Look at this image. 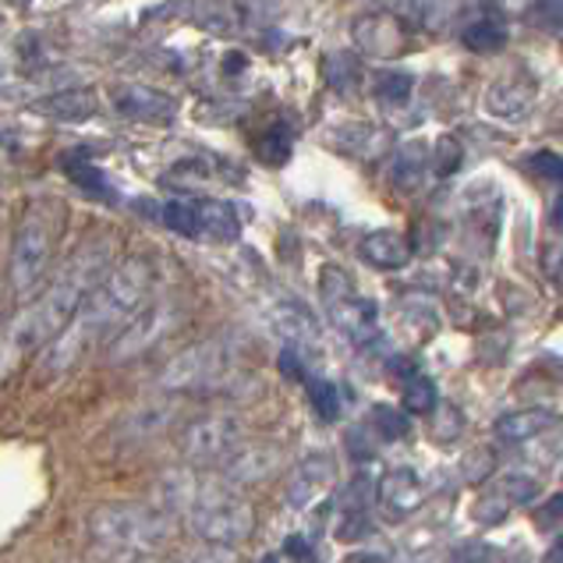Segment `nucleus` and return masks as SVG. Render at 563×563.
I'll use <instances>...</instances> for the list:
<instances>
[{
	"instance_id": "nucleus-15",
	"label": "nucleus",
	"mask_w": 563,
	"mask_h": 563,
	"mask_svg": "<svg viewBox=\"0 0 563 563\" xmlns=\"http://www.w3.org/2000/svg\"><path fill=\"white\" fill-rule=\"evenodd\" d=\"M553 425H556L553 411H546V408H521V411L500 414V419L492 422V436H496V444H503V447H521V444H532V439H539Z\"/></svg>"
},
{
	"instance_id": "nucleus-25",
	"label": "nucleus",
	"mask_w": 563,
	"mask_h": 563,
	"mask_svg": "<svg viewBox=\"0 0 563 563\" xmlns=\"http://www.w3.org/2000/svg\"><path fill=\"white\" fill-rule=\"evenodd\" d=\"M323 72H327L330 89H337V92H355L358 82H361L358 57H355V53H347V50L330 53V57L323 61Z\"/></svg>"
},
{
	"instance_id": "nucleus-22",
	"label": "nucleus",
	"mask_w": 563,
	"mask_h": 563,
	"mask_svg": "<svg viewBox=\"0 0 563 563\" xmlns=\"http://www.w3.org/2000/svg\"><path fill=\"white\" fill-rule=\"evenodd\" d=\"M461 39H464V47L475 50V53H496V50L507 47L511 29H507L500 18H478L461 33Z\"/></svg>"
},
{
	"instance_id": "nucleus-7",
	"label": "nucleus",
	"mask_w": 563,
	"mask_h": 563,
	"mask_svg": "<svg viewBox=\"0 0 563 563\" xmlns=\"http://www.w3.org/2000/svg\"><path fill=\"white\" fill-rule=\"evenodd\" d=\"M178 305L174 302H153V305H142L136 316L128 319L125 327H120L114 333V341H111V361L117 366V361H131V358H139L145 351H153V347L167 337V333L178 327Z\"/></svg>"
},
{
	"instance_id": "nucleus-39",
	"label": "nucleus",
	"mask_w": 563,
	"mask_h": 563,
	"mask_svg": "<svg viewBox=\"0 0 563 563\" xmlns=\"http://www.w3.org/2000/svg\"><path fill=\"white\" fill-rule=\"evenodd\" d=\"M496 560V553H492V546H486V542H464V546H458L453 549V556H450V563H492Z\"/></svg>"
},
{
	"instance_id": "nucleus-17",
	"label": "nucleus",
	"mask_w": 563,
	"mask_h": 563,
	"mask_svg": "<svg viewBox=\"0 0 563 563\" xmlns=\"http://www.w3.org/2000/svg\"><path fill=\"white\" fill-rule=\"evenodd\" d=\"M33 114L57 120V125H75V120H86L97 114V92L64 89V92H53V97H39L33 103Z\"/></svg>"
},
{
	"instance_id": "nucleus-32",
	"label": "nucleus",
	"mask_w": 563,
	"mask_h": 563,
	"mask_svg": "<svg viewBox=\"0 0 563 563\" xmlns=\"http://www.w3.org/2000/svg\"><path fill=\"white\" fill-rule=\"evenodd\" d=\"M372 428H375V436H380V439L394 444V439L408 436V414L391 408V405H375L372 408Z\"/></svg>"
},
{
	"instance_id": "nucleus-8",
	"label": "nucleus",
	"mask_w": 563,
	"mask_h": 563,
	"mask_svg": "<svg viewBox=\"0 0 563 563\" xmlns=\"http://www.w3.org/2000/svg\"><path fill=\"white\" fill-rule=\"evenodd\" d=\"M241 447V422L234 414H206L181 433V453L192 464H223Z\"/></svg>"
},
{
	"instance_id": "nucleus-14",
	"label": "nucleus",
	"mask_w": 563,
	"mask_h": 563,
	"mask_svg": "<svg viewBox=\"0 0 563 563\" xmlns=\"http://www.w3.org/2000/svg\"><path fill=\"white\" fill-rule=\"evenodd\" d=\"M220 468L227 475V486H256V482H266L280 468V450L270 444L238 447Z\"/></svg>"
},
{
	"instance_id": "nucleus-45",
	"label": "nucleus",
	"mask_w": 563,
	"mask_h": 563,
	"mask_svg": "<svg viewBox=\"0 0 563 563\" xmlns=\"http://www.w3.org/2000/svg\"><path fill=\"white\" fill-rule=\"evenodd\" d=\"M139 563H164V560H145V556H142Z\"/></svg>"
},
{
	"instance_id": "nucleus-29",
	"label": "nucleus",
	"mask_w": 563,
	"mask_h": 563,
	"mask_svg": "<svg viewBox=\"0 0 563 563\" xmlns=\"http://www.w3.org/2000/svg\"><path fill=\"white\" fill-rule=\"evenodd\" d=\"M439 405V394H436V383L428 375L414 372L411 380H405V408L411 414H433V408Z\"/></svg>"
},
{
	"instance_id": "nucleus-12",
	"label": "nucleus",
	"mask_w": 563,
	"mask_h": 563,
	"mask_svg": "<svg viewBox=\"0 0 563 563\" xmlns=\"http://www.w3.org/2000/svg\"><path fill=\"white\" fill-rule=\"evenodd\" d=\"M266 319H270L277 337L287 341V347H294V351L305 355V351H316L319 347V323L302 302L280 298V302H273L270 308H266Z\"/></svg>"
},
{
	"instance_id": "nucleus-5",
	"label": "nucleus",
	"mask_w": 563,
	"mask_h": 563,
	"mask_svg": "<svg viewBox=\"0 0 563 563\" xmlns=\"http://www.w3.org/2000/svg\"><path fill=\"white\" fill-rule=\"evenodd\" d=\"M319 298H323L330 323L337 327L347 341L355 344H372L380 333V308L369 302L366 294H358L355 280L347 277L341 266H323L319 273Z\"/></svg>"
},
{
	"instance_id": "nucleus-23",
	"label": "nucleus",
	"mask_w": 563,
	"mask_h": 563,
	"mask_svg": "<svg viewBox=\"0 0 563 563\" xmlns=\"http://www.w3.org/2000/svg\"><path fill=\"white\" fill-rule=\"evenodd\" d=\"M159 220L170 227L174 234L181 238H203V220H199V203H188V199H170V203L159 206Z\"/></svg>"
},
{
	"instance_id": "nucleus-1",
	"label": "nucleus",
	"mask_w": 563,
	"mask_h": 563,
	"mask_svg": "<svg viewBox=\"0 0 563 563\" xmlns=\"http://www.w3.org/2000/svg\"><path fill=\"white\" fill-rule=\"evenodd\" d=\"M106 263H111V238H89L86 245L72 252V259L50 280V287L33 305H25L0 333V380H8L22 366V358L47 347L72 323L103 280Z\"/></svg>"
},
{
	"instance_id": "nucleus-37",
	"label": "nucleus",
	"mask_w": 563,
	"mask_h": 563,
	"mask_svg": "<svg viewBox=\"0 0 563 563\" xmlns=\"http://www.w3.org/2000/svg\"><path fill=\"white\" fill-rule=\"evenodd\" d=\"M461 475H464L468 486H478V482H486L492 475V453L489 450H472L461 461Z\"/></svg>"
},
{
	"instance_id": "nucleus-24",
	"label": "nucleus",
	"mask_w": 563,
	"mask_h": 563,
	"mask_svg": "<svg viewBox=\"0 0 563 563\" xmlns=\"http://www.w3.org/2000/svg\"><path fill=\"white\" fill-rule=\"evenodd\" d=\"M291 150H294V131L284 125V120H277V125H270L263 131V139L256 142V153L263 164L270 167H284L291 159Z\"/></svg>"
},
{
	"instance_id": "nucleus-6",
	"label": "nucleus",
	"mask_w": 563,
	"mask_h": 563,
	"mask_svg": "<svg viewBox=\"0 0 563 563\" xmlns=\"http://www.w3.org/2000/svg\"><path fill=\"white\" fill-rule=\"evenodd\" d=\"M231 372V351L223 341H203L184 347L178 358H170V366L159 375V386L170 394H192L217 386L223 375Z\"/></svg>"
},
{
	"instance_id": "nucleus-21",
	"label": "nucleus",
	"mask_w": 563,
	"mask_h": 563,
	"mask_svg": "<svg viewBox=\"0 0 563 563\" xmlns=\"http://www.w3.org/2000/svg\"><path fill=\"white\" fill-rule=\"evenodd\" d=\"M199 220H203V238L220 241V245L238 241L241 234L238 209L231 203H223V199H203V203H199Z\"/></svg>"
},
{
	"instance_id": "nucleus-28",
	"label": "nucleus",
	"mask_w": 563,
	"mask_h": 563,
	"mask_svg": "<svg viewBox=\"0 0 563 563\" xmlns=\"http://www.w3.org/2000/svg\"><path fill=\"white\" fill-rule=\"evenodd\" d=\"M372 89H375V97H380L383 103L400 106V103H408V97L414 92V75L411 72H400V68L380 72V75H375Z\"/></svg>"
},
{
	"instance_id": "nucleus-33",
	"label": "nucleus",
	"mask_w": 563,
	"mask_h": 563,
	"mask_svg": "<svg viewBox=\"0 0 563 563\" xmlns=\"http://www.w3.org/2000/svg\"><path fill=\"white\" fill-rule=\"evenodd\" d=\"M511 500H507L503 492H486L478 496V500L472 503V517L478 521V525H500V521H507V514H511Z\"/></svg>"
},
{
	"instance_id": "nucleus-11",
	"label": "nucleus",
	"mask_w": 563,
	"mask_h": 563,
	"mask_svg": "<svg viewBox=\"0 0 563 563\" xmlns=\"http://www.w3.org/2000/svg\"><path fill=\"white\" fill-rule=\"evenodd\" d=\"M114 111L139 125H174L178 120V100L164 89L153 86H117L114 89Z\"/></svg>"
},
{
	"instance_id": "nucleus-18",
	"label": "nucleus",
	"mask_w": 563,
	"mask_h": 563,
	"mask_svg": "<svg viewBox=\"0 0 563 563\" xmlns=\"http://www.w3.org/2000/svg\"><path fill=\"white\" fill-rule=\"evenodd\" d=\"M433 170L428 167V145L422 139H411L405 145H397L394 156H391V181L397 192H419V188L425 184V174Z\"/></svg>"
},
{
	"instance_id": "nucleus-19",
	"label": "nucleus",
	"mask_w": 563,
	"mask_h": 563,
	"mask_svg": "<svg viewBox=\"0 0 563 563\" xmlns=\"http://www.w3.org/2000/svg\"><path fill=\"white\" fill-rule=\"evenodd\" d=\"M361 259L375 270H405L411 263V245L405 234L397 231H372L361 238Z\"/></svg>"
},
{
	"instance_id": "nucleus-30",
	"label": "nucleus",
	"mask_w": 563,
	"mask_h": 563,
	"mask_svg": "<svg viewBox=\"0 0 563 563\" xmlns=\"http://www.w3.org/2000/svg\"><path fill=\"white\" fill-rule=\"evenodd\" d=\"M496 492H503L511 503H532L539 500V478L528 472H503L496 478Z\"/></svg>"
},
{
	"instance_id": "nucleus-2",
	"label": "nucleus",
	"mask_w": 563,
	"mask_h": 563,
	"mask_svg": "<svg viewBox=\"0 0 563 563\" xmlns=\"http://www.w3.org/2000/svg\"><path fill=\"white\" fill-rule=\"evenodd\" d=\"M68 227V206L61 199H36V203L25 209V217L15 231V245H11V263H8V280L11 291L18 298H29L39 280L47 277L53 252H57V241Z\"/></svg>"
},
{
	"instance_id": "nucleus-10",
	"label": "nucleus",
	"mask_w": 563,
	"mask_h": 563,
	"mask_svg": "<svg viewBox=\"0 0 563 563\" xmlns=\"http://www.w3.org/2000/svg\"><path fill=\"white\" fill-rule=\"evenodd\" d=\"M333 482H337V461L323 450L305 453V458L291 468L284 500L294 507V511H305V507H312L316 500H323V496L333 489Z\"/></svg>"
},
{
	"instance_id": "nucleus-34",
	"label": "nucleus",
	"mask_w": 563,
	"mask_h": 563,
	"mask_svg": "<svg viewBox=\"0 0 563 563\" xmlns=\"http://www.w3.org/2000/svg\"><path fill=\"white\" fill-rule=\"evenodd\" d=\"M528 22L542 33H563V0H532Z\"/></svg>"
},
{
	"instance_id": "nucleus-31",
	"label": "nucleus",
	"mask_w": 563,
	"mask_h": 563,
	"mask_svg": "<svg viewBox=\"0 0 563 563\" xmlns=\"http://www.w3.org/2000/svg\"><path fill=\"white\" fill-rule=\"evenodd\" d=\"M525 170L532 174L535 181L563 188V156H560V153H549V150L528 153V156H525Z\"/></svg>"
},
{
	"instance_id": "nucleus-40",
	"label": "nucleus",
	"mask_w": 563,
	"mask_h": 563,
	"mask_svg": "<svg viewBox=\"0 0 563 563\" xmlns=\"http://www.w3.org/2000/svg\"><path fill=\"white\" fill-rule=\"evenodd\" d=\"M369 532V517L366 511H344V525L337 528V539L341 542H355L358 535H366Z\"/></svg>"
},
{
	"instance_id": "nucleus-35",
	"label": "nucleus",
	"mask_w": 563,
	"mask_h": 563,
	"mask_svg": "<svg viewBox=\"0 0 563 563\" xmlns=\"http://www.w3.org/2000/svg\"><path fill=\"white\" fill-rule=\"evenodd\" d=\"M461 428H464V419L453 405L433 408V439L436 444H453V439L461 436Z\"/></svg>"
},
{
	"instance_id": "nucleus-4",
	"label": "nucleus",
	"mask_w": 563,
	"mask_h": 563,
	"mask_svg": "<svg viewBox=\"0 0 563 563\" xmlns=\"http://www.w3.org/2000/svg\"><path fill=\"white\" fill-rule=\"evenodd\" d=\"M188 525L203 542L241 546L256 532V514H252L248 500H241L234 489L199 486L192 507H188Z\"/></svg>"
},
{
	"instance_id": "nucleus-44",
	"label": "nucleus",
	"mask_w": 563,
	"mask_h": 563,
	"mask_svg": "<svg viewBox=\"0 0 563 563\" xmlns=\"http://www.w3.org/2000/svg\"><path fill=\"white\" fill-rule=\"evenodd\" d=\"M553 227H560L563 231V195L556 199V206H553Z\"/></svg>"
},
{
	"instance_id": "nucleus-36",
	"label": "nucleus",
	"mask_w": 563,
	"mask_h": 563,
	"mask_svg": "<svg viewBox=\"0 0 563 563\" xmlns=\"http://www.w3.org/2000/svg\"><path fill=\"white\" fill-rule=\"evenodd\" d=\"M164 425H167V411L150 408V411L131 414V419L125 422V436H136L139 444H142V439H153Z\"/></svg>"
},
{
	"instance_id": "nucleus-9",
	"label": "nucleus",
	"mask_w": 563,
	"mask_h": 563,
	"mask_svg": "<svg viewBox=\"0 0 563 563\" xmlns=\"http://www.w3.org/2000/svg\"><path fill=\"white\" fill-rule=\"evenodd\" d=\"M351 43L366 57L391 61L411 50V29L405 18L391 15V11H375V15H361L351 25Z\"/></svg>"
},
{
	"instance_id": "nucleus-3",
	"label": "nucleus",
	"mask_w": 563,
	"mask_h": 563,
	"mask_svg": "<svg viewBox=\"0 0 563 563\" xmlns=\"http://www.w3.org/2000/svg\"><path fill=\"white\" fill-rule=\"evenodd\" d=\"M170 535V514L159 507H136V503H106L97 507L89 517V539L97 549L111 556L142 560L156 553Z\"/></svg>"
},
{
	"instance_id": "nucleus-16",
	"label": "nucleus",
	"mask_w": 563,
	"mask_h": 563,
	"mask_svg": "<svg viewBox=\"0 0 563 563\" xmlns=\"http://www.w3.org/2000/svg\"><path fill=\"white\" fill-rule=\"evenodd\" d=\"M425 500V486L414 468H394L380 478V503L394 517H405L411 511H419Z\"/></svg>"
},
{
	"instance_id": "nucleus-13",
	"label": "nucleus",
	"mask_w": 563,
	"mask_h": 563,
	"mask_svg": "<svg viewBox=\"0 0 563 563\" xmlns=\"http://www.w3.org/2000/svg\"><path fill=\"white\" fill-rule=\"evenodd\" d=\"M535 97H539V86L528 75L517 78H500L486 89V114L496 120H525L535 106Z\"/></svg>"
},
{
	"instance_id": "nucleus-43",
	"label": "nucleus",
	"mask_w": 563,
	"mask_h": 563,
	"mask_svg": "<svg viewBox=\"0 0 563 563\" xmlns=\"http://www.w3.org/2000/svg\"><path fill=\"white\" fill-rule=\"evenodd\" d=\"M542 563H563V535H556V539H553V546L546 549Z\"/></svg>"
},
{
	"instance_id": "nucleus-20",
	"label": "nucleus",
	"mask_w": 563,
	"mask_h": 563,
	"mask_svg": "<svg viewBox=\"0 0 563 563\" xmlns=\"http://www.w3.org/2000/svg\"><path fill=\"white\" fill-rule=\"evenodd\" d=\"M61 170L68 174L72 184L82 188L86 195L100 199V203H106V206L117 203V192H114L111 178H106V174H103L97 164H92V159H86L82 153H64V156H61Z\"/></svg>"
},
{
	"instance_id": "nucleus-26",
	"label": "nucleus",
	"mask_w": 563,
	"mask_h": 563,
	"mask_svg": "<svg viewBox=\"0 0 563 563\" xmlns=\"http://www.w3.org/2000/svg\"><path fill=\"white\" fill-rule=\"evenodd\" d=\"M464 164V145L458 136H439L433 153H428V167H433L436 178H450V174H458Z\"/></svg>"
},
{
	"instance_id": "nucleus-42",
	"label": "nucleus",
	"mask_w": 563,
	"mask_h": 563,
	"mask_svg": "<svg viewBox=\"0 0 563 563\" xmlns=\"http://www.w3.org/2000/svg\"><path fill=\"white\" fill-rule=\"evenodd\" d=\"M553 517H563V492H556L553 500L542 503V521H553Z\"/></svg>"
},
{
	"instance_id": "nucleus-27",
	"label": "nucleus",
	"mask_w": 563,
	"mask_h": 563,
	"mask_svg": "<svg viewBox=\"0 0 563 563\" xmlns=\"http://www.w3.org/2000/svg\"><path fill=\"white\" fill-rule=\"evenodd\" d=\"M305 391L308 400H312L316 414L323 422H337L341 419V397H337V386L330 380H319V375H305Z\"/></svg>"
},
{
	"instance_id": "nucleus-41",
	"label": "nucleus",
	"mask_w": 563,
	"mask_h": 563,
	"mask_svg": "<svg viewBox=\"0 0 563 563\" xmlns=\"http://www.w3.org/2000/svg\"><path fill=\"white\" fill-rule=\"evenodd\" d=\"M287 553L298 560V563H312V549H308V542L302 539V535H291V539H287Z\"/></svg>"
},
{
	"instance_id": "nucleus-38",
	"label": "nucleus",
	"mask_w": 563,
	"mask_h": 563,
	"mask_svg": "<svg viewBox=\"0 0 563 563\" xmlns=\"http://www.w3.org/2000/svg\"><path fill=\"white\" fill-rule=\"evenodd\" d=\"M184 563H241L238 549L234 546H220V542H203L199 549L188 553Z\"/></svg>"
}]
</instances>
